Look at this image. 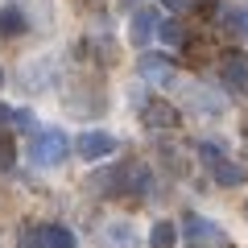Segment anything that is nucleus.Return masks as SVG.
<instances>
[{
    "label": "nucleus",
    "instance_id": "10",
    "mask_svg": "<svg viewBox=\"0 0 248 248\" xmlns=\"http://www.w3.org/2000/svg\"><path fill=\"white\" fill-rule=\"evenodd\" d=\"M149 244H153V248H174V244H178V228H174L170 219L153 223V232H149Z\"/></svg>",
    "mask_w": 248,
    "mask_h": 248
},
{
    "label": "nucleus",
    "instance_id": "3",
    "mask_svg": "<svg viewBox=\"0 0 248 248\" xmlns=\"http://www.w3.org/2000/svg\"><path fill=\"white\" fill-rule=\"evenodd\" d=\"M219 75H223V83H228V91L248 95V58H244V54H228Z\"/></svg>",
    "mask_w": 248,
    "mask_h": 248
},
{
    "label": "nucleus",
    "instance_id": "14",
    "mask_svg": "<svg viewBox=\"0 0 248 248\" xmlns=\"http://www.w3.org/2000/svg\"><path fill=\"white\" fill-rule=\"evenodd\" d=\"M199 157H203L207 166H219V161H223V145L219 141H203V145H199Z\"/></svg>",
    "mask_w": 248,
    "mask_h": 248
},
{
    "label": "nucleus",
    "instance_id": "19",
    "mask_svg": "<svg viewBox=\"0 0 248 248\" xmlns=\"http://www.w3.org/2000/svg\"><path fill=\"white\" fill-rule=\"evenodd\" d=\"M244 29H248V17H244Z\"/></svg>",
    "mask_w": 248,
    "mask_h": 248
},
{
    "label": "nucleus",
    "instance_id": "5",
    "mask_svg": "<svg viewBox=\"0 0 248 248\" xmlns=\"http://www.w3.org/2000/svg\"><path fill=\"white\" fill-rule=\"evenodd\" d=\"M29 244L33 248H75V236L66 228H58V223H46V228H37L29 236Z\"/></svg>",
    "mask_w": 248,
    "mask_h": 248
},
{
    "label": "nucleus",
    "instance_id": "17",
    "mask_svg": "<svg viewBox=\"0 0 248 248\" xmlns=\"http://www.w3.org/2000/svg\"><path fill=\"white\" fill-rule=\"evenodd\" d=\"M190 4H207V0H190Z\"/></svg>",
    "mask_w": 248,
    "mask_h": 248
},
{
    "label": "nucleus",
    "instance_id": "16",
    "mask_svg": "<svg viewBox=\"0 0 248 248\" xmlns=\"http://www.w3.org/2000/svg\"><path fill=\"white\" fill-rule=\"evenodd\" d=\"M120 4H124V9H137V4H141V0H120Z\"/></svg>",
    "mask_w": 248,
    "mask_h": 248
},
{
    "label": "nucleus",
    "instance_id": "15",
    "mask_svg": "<svg viewBox=\"0 0 248 248\" xmlns=\"http://www.w3.org/2000/svg\"><path fill=\"white\" fill-rule=\"evenodd\" d=\"M170 13H182V9H190V0H161Z\"/></svg>",
    "mask_w": 248,
    "mask_h": 248
},
{
    "label": "nucleus",
    "instance_id": "2",
    "mask_svg": "<svg viewBox=\"0 0 248 248\" xmlns=\"http://www.w3.org/2000/svg\"><path fill=\"white\" fill-rule=\"evenodd\" d=\"M75 149H79L83 161H99V157H112L116 137H112V133H83L79 141H75Z\"/></svg>",
    "mask_w": 248,
    "mask_h": 248
},
{
    "label": "nucleus",
    "instance_id": "11",
    "mask_svg": "<svg viewBox=\"0 0 248 248\" xmlns=\"http://www.w3.org/2000/svg\"><path fill=\"white\" fill-rule=\"evenodd\" d=\"M211 170H215V182H219V186H240V182H244V170H240L236 161H228V157H223L219 166H211Z\"/></svg>",
    "mask_w": 248,
    "mask_h": 248
},
{
    "label": "nucleus",
    "instance_id": "12",
    "mask_svg": "<svg viewBox=\"0 0 248 248\" xmlns=\"http://www.w3.org/2000/svg\"><path fill=\"white\" fill-rule=\"evenodd\" d=\"M104 244H120V248H137V232L124 228V223H112V228L104 232Z\"/></svg>",
    "mask_w": 248,
    "mask_h": 248
},
{
    "label": "nucleus",
    "instance_id": "1",
    "mask_svg": "<svg viewBox=\"0 0 248 248\" xmlns=\"http://www.w3.org/2000/svg\"><path fill=\"white\" fill-rule=\"evenodd\" d=\"M66 153H71V141H66V133H58V128H42V133H33V166L37 170H54L66 161Z\"/></svg>",
    "mask_w": 248,
    "mask_h": 248
},
{
    "label": "nucleus",
    "instance_id": "18",
    "mask_svg": "<svg viewBox=\"0 0 248 248\" xmlns=\"http://www.w3.org/2000/svg\"><path fill=\"white\" fill-rule=\"evenodd\" d=\"M0 83H4V71H0Z\"/></svg>",
    "mask_w": 248,
    "mask_h": 248
},
{
    "label": "nucleus",
    "instance_id": "8",
    "mask_svg": "<svg viewBox=\"0 0 248 248\" xmlns=\"http://www.w3.org/2000/svg\"><path fill=\"white\" fill-rule=\"evenodd\" d=\"M29 29L25 13L17 9V4H9V9H0V37H21Z\"/></svg>",
    "mask_w": 248,
    "mask_h": 248
},
{
    "label": "nucleus",
    "instance_id": "9",
    "mask_svg": "<svg viewBox=\"0 0 248 248\" xmlns=\"http://www.w3.org/2000/svg\"><path fill=\"white\" fill-rule=\"evenodd\" d=\"M182 232H186V236H190V240H223V232L215 228L211 219H203V215H190Z\"/></svg>",
    "mask_w": 248,
    "mask_h": 248
},
{
    "label": "nucleus",
    "instance_id": "13",
    "mask_svg": "<svg viewBox=\"0 0 248 248\" xmlns=\"http://www.w3.org/2000/svg\"><path fill=\"white\" fill-rule=\"evenodd\" d=\"M157 37H161V42H166V46H182V25H178V21H161V25H157Z\"/></svg>",
    "mask_w": 248,
    "mask_h": 248
},
{
    "label": "nucleus",
    "instance_id": "7",
    "mask_svg": "<svg viewBox=\"0 0 248 248\" xmlns=\"http://www.w3.org/2000/svg\"><path fill=\"white\" fill-rule=\"evenodd\" d=\"M145 124H153V128H174L178 124V108L161 104V99H149V104H145Z\"/></svg>",
    "mask_w": 248,
    "mask_h": 248
},
{
    "label": "nucleus",
    "instance_id": "6",
    "mask_svg": "<svg viewBox=\"0 0 248 248\" xmlns=\"http://www.w3.org/2000/svg\"><path fill=\"white\" fill-rule=\"evenodd\" d=\"M153 33H157V17H153L149 9H137V13H133V25H128V37H133V46H145Z\"/></svg>",
    "mask_w": 248,
    "mask_h": 248
},
{
    "label": "nucleus",
    "instance_id": "4",
    "mask_svg": "<svg viewBox=\"0 0 248 248\" xmlns=\"http://www.w3.org/2000/svg\"><path fill=\"white\" fill-rule=\"evenodd\" d=\"M141 75H145L149 83L170 87V83H174V62L161 58V54H141Z\"/></svg>",
    "mask_w": 248,
    "mask_h": 248
}]
</instances>
